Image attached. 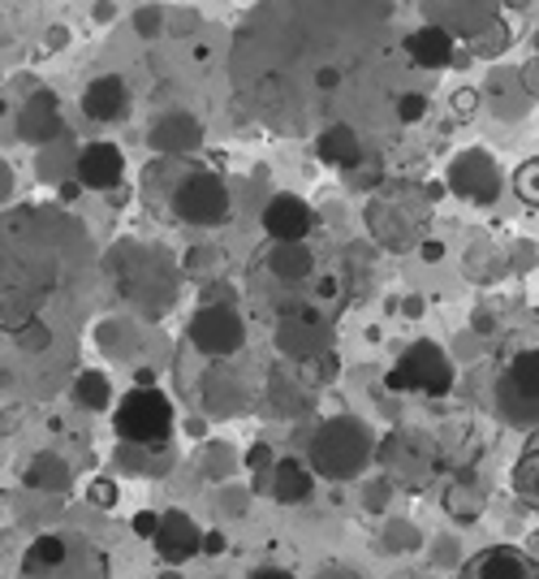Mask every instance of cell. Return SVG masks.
Listing matches in <instances>:
<instances>
[{
	"mask_svg": "<svg viewBox=\"0 0 539 579\" xmlns=\"http://www.w3.org/2000/svg\"><path fill=\"white\" fill-rule=\"evenodd\" d=\"M18 579H112V562L83 532H48L26 545Z\"/></svg>",
	"mask_w": 539,
	"mask_h": 579,
	"instance_id": "6da1fadb",
	"label": "cell"
},
{
	"mask_svg": "<svg viewBox=\"0 0 539 579\" xmlns=\"http://www.w3.org/2000/svg\"><path fill=\"white\" fill-rule=\"evenodd\" d=\"M428 221H432V204H428V195L419 186H389V191H380L367 204L371 234L392 251H406V247L423 243Z\"/></svg>",
	"mask_w": 539,
	"mask_h": 579,
	"instance_id": "7a4b0ae2",
	"label": "cell"
},
{
	"mask_svg": "<svg viewBox=\"0 0 539 579\" xmlns=\"http://www.w3.org/2000/svg\"><path fill=\"white\" fill-rule=\"evenodd\" d=\"M112 428L134 450H164L173 437V403L155 385H134L130 394H121Z\"/></svg>",
	"mask_w": 539,
	"mask_h": 579,
	"instance_id": "3957f363",
	"label": "cell"
},
{
	"mask_svg": "<svg viewBox=\"0 0 539 579\" xmlns=\"http://www.w3.org/2000/svg\"><path fill=\"white\" fill-rule=\"evenodd\" d=\"M371 459V432L358 420H328L311 441V463L328 480H349Z\"/></svg>",
	"mask_w": 539,
	"mask_h": 579,
	"instance_id": "277c9868",
	"label": "cell"
},
{
	"mask_svg": "<svg viewBox=\"0 0 539 579\" xmlns=\"http://www.w3.org/2000/svg\"><path fill=\"white\" fill-rule=\"evenodd\" d=\"M389 389H419L441 398L453 389V364L444 360V351L436 342H414L389 372Z\"/></svg>",
	"mask_w": 539,
	"mask_h": 579,
	"instance_id": "5b68a950",
	"label": "cell"
},
{
	"mask_svg": "<svg viewBox=\"0 0 539 579\" xmlns=\"http://www.w3.org/2000/svg\"><path fill=\"white\" fill-rule=\"evenodd\" d=\"M173 216L186 225H220L229 216V186L216 173H186L173 186Z\"/></svg>",
	"mask_w": 539,
	"mask_h": 579,
	"instance_id": "8992f818",
	"label": "cell"
},
{
	"mask_svg": "<svg viewBox=\"0 0 539 579\" xmlns=\"http://www.w3.org/2000/svg\"><path fill=\"white\" fill-rule=\"evenodd\" d=\"M186 337H191V346H195L198 355H207V360H229V355L242 351L246 329L229 303H207V308L195 312Z\"/></svg>",
	"mask_w": 539,
	"mask_h": 579,
	"instance_id": "52a82bcc",
	"label": "cell"
},
{
	"mask_svg": "<svg viewBox=\"0 0 539 579\" xmlns=\"http://www.w3.org/2000/svg\"><path fill=\"white\" fill-rule=\"evenodd\" d=\"M496 407L509 423L539 420V351H522L496 385Z\"/></svg>",
	"mask_w": 539,
	"mask_h": 579,
	"instance_id": "ba28073f",
	"label": "cell"
},
{
	"mask_svg": "<svg viewBox=\"0 0 539 579\" xmlns=\"http://www.w3.org/2000/svg\"><path fill=\"white\" fill-rule=\"evenodd\" d=\"M444 186H449L453 195L471 200V204H496V195H500V173H496V164H492V157L484 148H471V152H457V157H453Z\"/></svg>",
	"mask_w": 539,
	"mask_h": 579,
	"instance_id": "9c48e42d",
	"label": "cell"
},
{
	"mask_svg": "<svg viewBox=\"0 0 539 579\" xmlns=\"http://www.w3.org/2000/svg\"><path fill=\"white\" fill-rule=\"evenodd\" d=\"M453 579H539V562L527 549L496 545V549H479L475 558H466Z\"/></svg>",
	"mask_w": 539,
	"mask_h": 579,
	"instance_id": "30bf717a",
	"label": "cell"
},
{
	"mask_svg": "<svg viewBox=\"0 0 539 579\" xmlns=\"http://www.w3.org/2000/svg\"><path fill=\"white\" fill-rule=\"evenodd\" d=\"M151 545H155V554H160L169 567H177V562L195 558L203 536H198L195 519H191L186 511H169V515H160V524L151 532Z\"/></svg>",
	"mask_w": 539,
	"mask_h": 579,
	"instance_id": "8fae6325",
	"label": "cell"
},
{
	"mask_svg": "<svg viewBox=\"0 0 539 579\" xmlns=\"http://www.w3.org/2000/svg\"><path fill=\"white\" fill-rule=\"evenodd\" d=\"M315 225V212L306 208L298 195H272L263 208V229L272 243H302Z\"/></svg>",
	"mask_w": 539,
	"mask_h": 579,
	"instance_id": "7c38bea8",
	"label": "cell"
},
{
	"mask_svg": "<svg viewBox=\"0 0 539 579\" xmlns=\"http://www.w3.org/2000/svg\"><path fill=\"white\" fill-rule=\"evenodd\" d=\"M126 178V152L117 143H87L78 152V182L91 186V191H112L117 182Z\"/></svg>",
	"mask_w": 539,
	"mask_h": 579,
	"instance_id": "4fadbf2b",
	"label": "cell"
},
{
	"mask_svg": "<svg viewBox=\"0 0 539 579\" xmlns=\"http://www.w3.org/2000/svg\"><path fill=\"white\" fill-rule=\"evenodd\" d=\"M83 112L91 121H121L130 112V83L117 78V74H104L91 78L87 92H83Z\"/></svg>",
	"mask_w": 539,
	"mask_h": 579,
	"instance_id": "5bb4252c",
	"label": "cell"
},
{
	"mask_svg": "<svg viewBox=\"0 0 539 579\" xmlns=\"http://www.w3.org/2000/svg\"><path fill=\"white\" fill-rule=\"evenodd\" d=\"M277 346L290 355V360H311L324 351V324L315 312H290V317L277 324Z\"/></svg>",
	"mask_w": 539,
	"mask_h": 579,
	"instance_id": "9a60e30c",
	"label": "cell"
},
{
	"mask_svg": "<svg viewBox=\"0 0 539 579\" xmlns=\"http://www.w3.org/2000/svg\"><path fill=\"white\" fill-rule=\"evenodd\" d=\"M406 56L419 69H444V65H457V44L444 26H419L406 35Z\"/></svg>",
	"mask_w": 539,
	"mask_h": 579,
	"instance_id": "2e32d148",
	"label": "cell"
},
{
	"mask_svg": "<svg viewBox=\"0 0 539 579\" xmlns=\"http://www.w3.org/2000/svg\"><path fill=\"white\" fill-rule=\"evenodd\" d=\"M380 459H385L392 480H423L432 468V446L423 437H389Z\"/></svg>",
	"mask_w": 539,
	"mask_h": 579,
	"instance_id": "e0dca14e",
	"label": "cell"
},
{
	"mask_svg": "<svg viewBox=\"0 0 539 579\" xmlns=\"http://www.w3.org/2000/svg\"><path fill=\"white\" fill-rule=\"evenodd\" d=\"M18 130H22V139L26 143H48L56 139L65 126H61V105H56V96L52 92H35L22 112H18Z\"/></svg>",
	"mask_w": 539,
	"mask_h": 579,
	"instance_id": "ac0fdd59",
	"label": "cell"
},
{
	"mask_svg": "<svg viewBox=\"0 0 539 579\" xmlns=\"http://www.w3.org/2000/svg\"><path fill=\"white\" fill-rule=\"evenodd\" d=\"M198 139H203V130H198V121L191 112H169L151 130V148L155 152H191V148H198Z\"/></svg>",
	"mask_w": 539,
	"mask_h": 579,
	"instance_id": "d6986e66",
	"label": "cell"
},
{
	"mask_svg": "<svg viewBox=\"0 0 539 579\" xmlns=\"http://www.w3.org/2000/svg\"><path fill=\"white\" fill-rule=\"evenodd\" d=\"M311 489H315V480H311V472L302 468V463H294V459H277L272 463V497L277 502H306L311 497Z\"/></svg>",
	"mask_w": 539,
	"mask_h": 579,
	"instance_id": "ffe728a7",
	"label": "cell"
},
{
	"mask_svg": "<svg viewBox=\"0 0 539 579\" xmlns=\"http://www.w3.org/2000/svg\"><path fill=\"white\" fill-rule=\"evenodd\" d=\"M315 152L324 164H337V169H349L354 160L363 157V148H358V135L349 130V126H328V130H320V139H315Z\"/></svg>",
	"mask_w": 539,
	"mask_h": 579,
	"instance_id": "44dd1931",
	"label": "cell"
},
{
	"mask_svg": "<svg viewBox=\"0 0 539 579\" xmlns=\"http://www.w3.org/2000/svg\"><path fill=\"white\" fill-rule=\"evenodd\" d=\"M311 268H315V260L302 243H277L272 247V272L281 281H302V277H311Z\"/></svg>",
	"mask_w": 539,
	"mask_h": 579,
	"instance_id": "7402d4cb",
	"label": "cell"
},
{
	"mask_svg": "<svg viewBox=\"0 0 539 579\" xmlns=\"http://www.w3.org/2000/svg\"><path fill=\"white\" fill-rule=\"evenodd\" d=\"M514 489L522 502H531V511H539V432L531 437V446L522 450V459L514 468Z\"/></svg>",
	"mask_w": 539,
	"mask_h": 579,
	"instance_id": "603a6c76",
	"label": "cell"
},
{
	"mask_svg": "<svg viewBox=\"0 0 539 579\" xmlns=\"http://www.w3.org/2000/svg\"><path fill=\"white\" fill-rule=\"evenodd\" d=\"M74 403L78 407H87V411H104L108 403H112V385H108V376L104 372H78V380H74Z\"/></svg>",
	"mask_w": 539,
	"mask_h": 579,
	"instance_id": "cb8c5ba5",
	"label": "cell"
},
{
	"mask_svg": "<svg viewBox=\"0 0 539 579\" xmlns=\"http://www.w3.org/2000/svg\"><path fill=\"white\" fill-rule=\"evenodd\" d=\"M26 484H31V489L61 493V489H69V468H65L56 454H40V459H31V468H26Z\"/></svg>",
	"mask_w": 539,
	"mask_h": 579,
	"instance_id": "d4e9b609",
	"label": "cell"
},
{
	"mask_svg": "<svg viewBox=\"0 0 539 579\" xmlns=\"http://www.w3.org/2000/svg\"><path fill=\"white\" fill-rule=\"evenodd\" d=\"M444 506H449V515H453V519L471 524V519H479L484 493H475V489H471V480H462V484H453V489L444 493Z\"/></svg>",
	"mask_w": 539,
	"mask_h": 579,
	"instance_id": "484cf974",
	"label": "cell"
},
{
	"mask_svg": "<svg viewBox=\"0 0 539 579\" xmlns=\"http://www.w3.org/2000/svg\"><path fill=\"white\" fill-rule=\"evenodd\" d=\"M514 191H518V200H522L527 208H539V157L518 164V173H514Z\"/></svg>",
	"mask_w": 539,
	"mask_h": 579,
	"instance_id": "4316f807",
	"label": "cell"
},
{
	"mask_svg": "<svg viewBox=\"0 0 539 579\" xmlns=\"http://www.w3.org/2000/svg\"><path fill=\"white\" fill-rule=\"evenodd\" d=\"M397 117H401L406 126L423 121V117H428V96H423V92H401V96H397Z\"/></svg>",
	"mask_w": 539,
	"mask_h": 579,
	"instance_id": "83f0119b",
	"label": "cell"
},
{
	"mask_svg": "<svg viewBox=\"0 0 539 579\" xmlns=\"http://www.w3.org/2000/svg\"><path fill=\"white\" fill-rule=\"evenodd\" d=\"M134 31H139L143 40H155V35L164 31V9H160V4H151V9H139V13H134Z\"/></svg>",
	"mask_w": 539,
	"mask_h": 579,
	"instance_id": "f1b7e54d",
	"label": "cell"
},
{
	"mask_svg": "<svg viewBox=\"0 0 539 579\" xmlns=\"http://www.w3.org/2000/svg\"><path fill=\"white\" fill-rule=\"evenodd\" d=\"M87 497H91L96 506H117V484H112V480H96V484L87 489Z\"/></svg>",
	"mask_w": 539,
	"mask_h": 579,
	"instance_id": "f546056e",
	"label": "cell"
},
{
	"mask_svg": "<svg viewBox=\"0 0 539 579\" xmlns=\"http://www.w3.org/2000/svg\"><path fill=\"white\" fill-rule=\"evenodd\" d=\"M246 468H250V472L272 468V450H268V446H250V450H246Z\"/></svg>",
	"mask_w": 539,
	"mask_h": 579,
	"instance_id": "4dcf8cb0",
	"label": "cell"
},
{
	"mask_svg": "<svg viewBox=\"0 0 539 579\" xmlns=\"http://www.w3.org/2000/svg\"><path fill=\"white\" fill-rule=\"evenodd\" d=\"M225 545H229V540H225V532H207L198 549H203V554H225Z\"/></svg>",
	"mask_w": 539,
	"mask_h": 579,
	"instance_id": "1f68e13d",
	"label": "cell"
},
{
	"mask_svg": "<svg viewBox=\"0 0 539 579\" xmlns=\"http://www.w3.org/2000/svg\"><path fill=\"white\" fill-rule=\"evenodd\" d=\"M155 524H160V515H151V511L134 515V532H139V536H151V532H155Z\"/></svg>",
	"mask_w": 539,
	"mask_h": 579,
	"instance_id": "d6a6232c",
	"label": "cell"
},
{
	"mask_svg": "<svg viewBox=\"0 0 539 579\" xmlns=\"http://www.w3.org/2000/svg\"><path fill=\"white\" fill-rule=\"evenodd\" d=\"M419 256H423V260H432V264H436V260H441V256H444V247H441V243H436V238H423V243H419Z\"/></svg>",
	"mask_w": 539,
	"mask_h": 579,
	"instance_id": "836d02e7",
	"label": "cell"
},
{
	"mask_svg": "<svg viewBox=\"0 0 539 579\" xmlns=\"http://www.w3.org/2000/svg\"><path fill=\"white\" fill-rule=\"evenodd\" d=\"M453 108H457V112H471V108H475V92H457Z\"/></svg>",
	"mask_w": 539,
	"mask_h": 579,
	"instance_id": "e575fe53",
	"label": "cell"
},
{
	"mask_svg": "<svg viewBox=\"0 0 539 579\" xmlns=\"http://www.w3.org/2000/svg\"><path fill=\"white\" fill-rule=\"evenodd\" d=\"M250 579H294V576H290V571H277V567H259Z\"/></svg>",
	"mask_w": 539,
	"mask_h": 579,
	"instance_id": "d590c367",
	"label": "cell"
},
{
	"mask_svg": "<svg viewBox=\"0 0 539 579\" xmlns=\"http://www.w3.org/2000/svg\"><path fill=\"white\" fill-rule=\"evenodd\" d=\"M527 554H531V558L539 562V532H536V536H527Z\"/></svg>",
	"mask_w": 539,
	"mask_h": 579,
	"instance_id": "8d00e7d4",
	"label": "cell"
},
{
	"mask_svg": "<svg viewBox=\"0 0 539 579\" xmlns=\"http://www.w3.org/2000/svg\"><path fill=\"white\" fill-rule=\"evenodd\" d=\"M139 385H155V372H151V368H139Z\"/></svg>",
	"mask_w": 539,
	"mask_h": 579,
	"instance_id": "74e56055",
	"label": "cell"
},
{
	"mask_svg": "<svg viewBox=\"0 0 539 579\" xmlns=\"http://www.w3.org/2000/svg\"><path fill=\"white\" fill-rule=\"evenodd\" d=\"M160 579H177V576H173V571H169V576H160Z\"/></svg>",
	"mask_w": 539,
	"mask_h": 579,
	"instance_id": "f35d334b",
	"label": "cell"
},
{
	"mask_svg": "<svg viewBox=\"0 0 539 579\" xmlns=\"http://www.w3.org/2000/svg\"><path fill=\"white\" fill-rule=\"evenodd\" d=\"M509 4H527V0H509Z\"/></svg>",
	"mask_w": 539,
	"mask_h": 579,
	"instance_id": "ab89813d",
	"label": "cell"
}]
</instances>
